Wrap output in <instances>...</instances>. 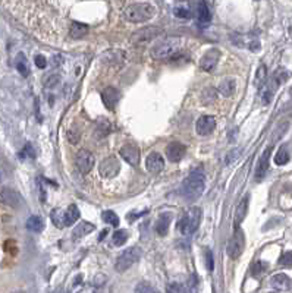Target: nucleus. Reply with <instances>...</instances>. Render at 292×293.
I'll list each match as a JSON object with an SVG mask.
<instances>
[{
  "instance_id": "nucleus-6",
  "label": "nucleus",
  "mask_w": 292,
  "mask_h": 293,
  "mask_svg": "<svg viewBox=\"0 0 292 293\" xmlns=\"http://www.w3.org/2000/svg\"><path fill=\"white\" fill-rule=\"evenodd\" d=\"M162 34V30L157 27H145L137 33L132 34L131 37V43L134 46H142V44H149L152 43L155 38H157Z\"/></svg>"
},
{
  "instance_id": "nucleus-31",
  "label": "nucleus",
  "mask_w": 292,
  "mask_h": 293,
  "mask_svg": "<svg viewBox=\"0 0 292 293\" xmlns=\"http://www.w3.org/2000/svg\"><path fill=\"white\" fill-rule=\"evenodd\" d=\"M50 217H52V222H53V225H54L56 228H59V229L65 228V226H63V212H62L60 208H54V210L52 211Z\"/></svg>"
},
{
  "instance_id": "nucleus-12",
  "label": "nucleus",
  "mask_w": 292,
  "mask_h": 293,
  "mask_svg": "<svg viewBox=\"0 0 292 293\" xmlns=\"http://www.w3.org/2000/svg\"><path fill=\"white\" fill-rule=\"evenodd\" d=\"M216 129V119L213 116H201L198 120H197V125H195V130L198 135L201 136H207L210 135L213 130Z\"/></svg>"
},
{
  "instance_id": "nucleus-40",
  "label": "nucleus",
  "mask_w": 292,
  "mask_h": 293,
  "mask_svg": "<svg viewBox=\"0 0 292 293\" xmlns=\"http://www.w3.org/2000/svg\"><path fill=\"white\" fill-rule=\"evenodd\" d=\"M206 265H207V270L208 271H213L214 270V261H213V255L210 251L206 252Z\"/></svg>"
},
{
  "instance_id": "nucleus-14",
  "label": "nucleus",
  "mask_w": 292,
  "mask_h": 293,
  "mask_svg": "<svg viewBox=\"0 0 292 293\" xmlns=\"http://www.w3.org/2000/svg\"><path fill=\"white\" fill-rule=\"evenodd\" d=\"M119 153H120L122 159H123L126 163H129L131 166H138V162H139V151H138V148H137L134 144H126V145H123Z\"/></svg>"
},
{
  "instance_id": "nucleus-1",
  "label": "nucleus",
  "mask_w": 292,
  "mask_h": 293,
  "mask_svg": "<svg viewBox=\"0 0 292 293\" xmlns=\"http://www.w3.org/2000/svg\"><path fill=\"white\" fill-rule=\"evenodd\" d=\"M155 14H156V8L152 2H134V3H129L123 11L125 19L132 24L150 21L155 16Z\"/></svg>"
},
{
  "instance_id": "nucleus-30",
  "label": "nucleus",
  "mask_w": 292,
  "mask_h": 293,
  "mask_svg": "<svg viewBox=\"0 0 292 293\" xmlns=\"http://www.w3.org/2000/svg\"><path fill=\"white\" fill-rule=\"evenodd\" d=\"M126 241H128V232L126 230H118V232L113 233L112 244L115 246H122Z\"/></svg>"
},
{
  "instance_id": "nucleus-16",
  "label": "nucleus",
  "mask_w": 292,
  "mask_h": 293,
  "mask_svg": "<svg viewBox=\"0 0 292 293\" xmlns=\"http://www.w3.org/2000/svg\"><path fill=\"white\" fill-rule=\"evenodd\" d=\"M166 156L172 163H178L185 156V146L181 142H172L166 148Z\"/></svg>"
},
{
  "instance_id": "nucleus-23",
  "label": "nucleus",
  "mask_w": 292,
  "mask_h": 293,
  "mask_svg": "<svg viewBox=\"0 0 292 293\" xmlns=\"http://www.w3.org/2000/svg\"><path fill=\"white\" fill-rule=\"evenodd\" d=\"M94 229H96L94 225H91V223H88V222H81V223H78V226L74 229V232H72V236H74V239H81V238L87 236L88 233H91Z\"/></svg>"
},
{
  "instance_id": "nucleus-19",
  "label": "nucleus",
  "mask_w": 292,
  "mask_h": 293,
  "mask_svg": "<svg viewBox=\"0 0 292 293\" xmlns=\"http://www.w3.org/2000/svg\"><path fill=\"white\" fill-rule=\"evenodd\" d=\"M211 19V14H210V9L207 6L206 2H198L197 3V21H198V25L200 27H206L208 25Z\"/></svg>"
},
{
  "instance_id": "nucleus-22",
  "label": "nucleus",
  "mask_w": 292,
  "mask_h": 293,
  "mask_svg": "<svg viewBox=\"0 0 292 293\" xmlns=\"http://www.w3.org/2000/svg\"><path fill=\"white\" fill-rule=\"evenodd\" d=\"M217 90H219V93H221L223 97H231L237 91V82L232 78H226V80H223L221 84H219Z\"/></svg>"
},
{
  "instance_id": "nucleus-4",
  "label": "nucleus",
  "mask_w": 292,
  "mask_h": 293,
  "mask_svg": "<svg viewBox=\"0 0 292 293\" xmlns=\"http://www.w3.org/2000/svg\"><path fill=\"white\" fill-rule=\"evenodd\" d=\"M184 44V38L181 37H168L165 40H162L160 43H157L153 49H152V57L155 59H168L171 56H175L179 49Z\"/></svg>"
},
{
  "instance_id": "nucleus-9",
  "label": "nucleus",
  "mask_w": 292,
  "mask_h": 293,
  "mask_svg": "<svg viewBox=\"0 0 292 293\" xmlns=\"http://www.w3.org/2000/svg\"><path fill=\"white\" fill-rule=\"evenodd\" d=\"M0 202H3L8 207L17 208L22 202L21 194H18L15 189L8 188V186H0Z\"/></svg>"
},
{
  "instance_id": "nucleus-39",
  "label": "nucleus",
  "mask_w": 292,
  "mask_h": 293,
  "mask_svg": "<svg viewBox=\"0 0 292 293\" xmlns=\"http://www.w3.org/2000/svg\"><path fill=\"white\" fill-rule=\"evenodd\" d=\"M264 270H266V264L261 262V261H258V262H256L254 267H253V276L257 277V276H260Z\"/></svg>"
},
{
  "instance_id": "nucleus-25",
  "label": "nucleus",
  "mask_w": 292,
  "mask_h": 293,
  "mask_svg": "<svg viewBox=\"0 0 292 293\" xmlns=\"http://www.w3.org/2000/svg\"><path fill=\"white\" fill-rule=\"evenodd\" d=\"M272 286L277 290H288L291 287V280L286 274H276L272 277Z\"/></svg>"
},
{
  "instance_id": "nucleus-32",
  "label": "nucleus",
  "mask_w": 292,
  "mask_h": 293,
  "mask_svg": "<svg viewBox=\"0 0 292 293\" xmlns=\"http://www.w3.org/2000/svg\"><path fill=\"white\" fill-rule=\"evenodd\" d=\"M166 292L168 293H189L188 286L181 284V283H169L166 286Z\"/></svg>"
},
{
  "instance_id": "nucleus-38",
  "label": "nucleus",
  "mask_w": 292,
  "mask_h": 293,
  "mask_svg": "<svg viewBox=\"0 0 292 293\" xmlns=\"http://www.w3.org/2000/svg\"><path fill=\"white\" fill-rule=\"evenodd\" d=\"M279 264L283 267H292V252H285L279 258Z\"/></svg>"
},
{
  "instance_id": "nucleus-15",
  "label": "nucleus",
  "mask_w": 292,
  "mask_h": 293,
  "mask_svg": "<svg viewBox=\"0 0 292 293\" xmlns=\"http://www.w3.org/2000/svg\"><path fill=\"white\" fill-rule=\"evenodd\" d=\"M145 167L150 173H160L165 169V160L159 153H152L145 160Z\"/></svg>"
},
{
  "instance_id": "nucleus-37",
  "label": "nucleus",
  "mask_w": 292,
  "mask_h": 293,
  "mask_svg": "<svg viewBox=\"0 0 292 293\" xmlns=\"http://www.w3.org/2000/svg\"><path fill=\"white\" fill-rule=\"evenodd\" d=\"M135 292H137V293H157V290L153 289V287H152L150 284H147V283L138 284L137 289H135Z\"/></svg>"
},
{
  "instance_id": "nucleus-24",
  "label": "nucleus",
  "mask_w": 292,
  "mask_h": 293,
  "mask_svg": "<svg viewBox=\"0 0 292 293\" xmlns=\"http://www.w3.org/2000/svg\"><path fill=\"white\" fill-rule=\"evenodd\" d=\"M88 25L86 24H81V22H72L70 25V30H69V34L72 38H83L88 34Z\"/></svg>"
},
{
  "instance_id": "nucleus-18",
  "label": "nucleus",
  "mask_w": 292,
  "mask_h": 293,
  "mask_svg": "<svg viewBox=\"0 0 292 293\" xmlns=\"http://www.w3.org/2000/svg\"><path fill=\"white\" fill-rule=\"evenodd\" d=\"M171 222H172V214L171 212H162L157 218L156 222V232L159 236H166L168 230H169V226H171Z\"/></svg>"
},
{
  "instance_id": "nucleus-20",
  "label": "nucleus",
  "mask_w": 292,
  "mask_h": 293,
  "mask_svg": "<svg viewBox=\"0 0 292 293\" xmlns=\"http://www.w3.org/2000/svg\"><path fill=\"white\" fill-rule=\"evenodd\" d=\"M248 202H250V196L245 195V196L240 201V204H238V207H237V211H235V228H237V229H240V225L242 223V220H244L245 215H247Z\"/></svg>"
},
{
  "instance_id": "nucleus-21",
  "label": "nucleus",
  "mask_w": 292,
  "mask_h": 293,
  "mask_svg": "<svg viewBox=\"0 0 292 293\" xmlns=\"http://www.w3.org/2000/svg\"><path fill=\"white\" fill-rule=\"evenodd\" d=\"M80 218V210L75 204H70L66 210V212H63V226L69 228L75 222H78Z\"/></svg>"
},
{
  "instance_id": "nucleus-28",
  "label": "nucleus",
  "mask_w": 292,
  "mask_h": 293,
  "mask_svg": "<svg viewBox=\"0 0 292 293\" xmlns=\"http://www.w3.org/2000/svg\"><path fill=\"white\" fill-rule=\"evenodd\" d=\"M102 218L104 220L106 223L112 225L113 228H118L119 226V217L116 215V212H113L112 210H106L102 212Z\"/></svg>"
},
{
  "instance_id": "nucleus-29",
  "label": "nucleus",
  "mask_w": 292,
  "mask_h": 293,
  "mask_svg": "<svg viewBox=\"0 0 292 293\" xmlns=\"http://www.w3.org/2000/svg\"><path fill=\"white\" fill-rule=\"evenodd\" d=\"M289 162V153L286 150V146H280V148L277 150L276 156H275V163L277 166H283Z\"/></svg>"
},
{
  "instance_id": "nucleus-34",
  "label": "nucleus",
  "mask_w": 292,
  "mask_h": 293,
  "mask_svg": "<svg viewBox=\"0 0 292 293\" xmlns=\"http://www.w3.org/2000/svg\"><path fill=\"white\" fill-rule=\"evenodd\" d=\"M173 14H175V16H178V18H181V19H189V18L192 16L191 11H189L188 8H185L184 5L175 6V9H173Z\"/></svg>"
},
{
  "instance_id": "nucleus-27",
  "label": "nucleus",
  "mask_w": 292,
  "mask_h": 293,
  "mask_svg": "<svg viewBox=\"0 0 292 293\" xmlns=\"http://www.w3.org/2000/svg\"><path fill=\"white\" fill-rule=\"evenodd\" d=\"M27 229L31 230V232H35V233L41 232V230L44 229L43 220H41L38 215H31V217L27 220Z\"/></svg>"
},
{
  "instance_id": "nucleus-41",
  "label": "nucleus",
  "mask_w": 292,
  "mask_h": 293,
  "mask_svg": "<svg viewBox=\"0 0 292 293\" xmlns=\"http://www.w3.org/2000/svg\"><path fill=\"white\" fill-rule=\"evenodd\" d=\"M34 62H35L37 67H40V69H44V67H46V65H47V60H46V57H44V56H41V54L35 56Z\"/></svg>"
},
{
  "instance_id": "nucleus-2",
  "label": "nucleus",
  "mask_w": 292,
  "mask_h": 293,
  "mask_svg": "<svg viewBox=\"0 0 292 293\" xmlns=\"http://www.w3.org/2000/svg\"><path fill=\"white\" fill-rule=\"evenodd\" d=\"M206 188V178L203 173L194 172L191 173L181 186V192L184 195V198L187 201H195L201 196V194L204 192Z\"/></svg>"
},
{
  "instance_id": "nucleus-36",
  "label": "nucleus",
  "mask_w": 292,
  "mask_h": 293,
  "mask_svg": "<svg viewBox=\"0 0 292 293\" xmlns=\"http://www.w3.org/2000/svg\"><path fill=\"white\" fill-rule=\"evenodd\" d=\"M19 157H21V159H34V157H35V153H34V150H33L31 144H27V145L24 146V150L19 153Z\"/></svg>"
},
{
  "instance_id": "nucleus-11",
  "label": "nucleus",
  "mask_w": 292,
  "mask_h": 293,
  "mask_svg": "<svg viewBox=\"0 0 292 293\" xmlns=\"http://www.w3.org/2000/svg\"><path fill=\"white\" fill-rule=\"evenodd\" d=\"M120 100V93L119 90L113 88V87H106L102 91V101L104 104V107L107 110H113L118 104V101Z\"/></svg>"
},
{
  "instance_id": "nucleus-43",
  "label": "nucleus",
  "mask_w": 292,
  "mask_h": 293,
  "mask_svg": "<svg viewBox=\"0 0 292 293\" xmlns=\"http://www.w3.org/2000/svg\"><path fill=\"white\" fill-rule=\"evenodd\" d=\"M59 293H63V292H62V290H60V292H59Z\"/></svg>"
},
{
  "instance_id": "nucleus-3",
  "label": "nucleus",
  "mask_w": 292,
  "mask_h": 293,
  "mask_svg": "<svg viewBox=\"0 0 292 293\" xmlns=\"http://www.w3.org/2000/svg\"><path fill=\"white\" fill-rule=\"evenodd\" d=\"M201 215H203V212H201L200 207H192L188 211H185L178 222L179 232L184 236H191L192 233H195L201 223Z\"/></svg>"
},
{
  "instance_id": "nucleus-35",
  "label": "nucleus",
  "mask_w": 292,
  "mask_h": 293,
  "mask_svg": "<svg viewBox=\"0 0 292 293\" xmlns=\"http://www.w3.org/2000/svg\"><path fill=\"white\" fill-rule=\"evenodd\" d=\"M59 81H60V77L57 75H54V73H52V75H49L47 78H46V81H44V87L46 88H54L57 84H59Z\"/></svg>"
},
{
  "instance_id": "nucleus-8",
  "label": "nucleus",
  "mask_w": 292,
  "mask_h": 293,
  "mask_svg": "<svg viewBox=\"0 0 292 293\" xmlns=\"http://www.w3.org/2000/svg\"><path fill=\"white\" fill-rule=\"evenodd\" d=\"M75 164H77V167H78V170L81 173H84V175L90 173L93 170L94 164H96V157H94L93 153H90L87 150H81L75 157Z\"/></svg>"
},
{
  "instance_id": "nucleus-42",
  "label": "nucleus",
  "mask_w": 292,
  "mask_h": 293,
  "mask_svg": "<svg viewBox=\"0 0 292 293\" xmlns=\"http://www.w3.org/2000/svg\"><path fill=\"white\" fill-rule=\"evenodd\" d=\"M106 233H107V230H103V232H102V235L99 236V241H103V239L106 238Z\"/></svg>"
},
{
  "instance_id": "nucleus-5",
  "label": "nucleus",
  "mask_w": 292,
  "mask_h": 293,
  "mask_svg": "<svg viewBox=\"0 0 292 293\" xmlns=\"http://www.w3.org/2000/svg\"><path fill=\"white\" fill-rule=\"evenodd\" d=\"M142 255V251L141 248L138 246H132V248H126L116 260V264H115V268L118 273H123L126 270H129Z\"/></svg>"
},
{
  "instance_id": "nucleus-33",
  "label": "nucleus",
  "mask_w": 292,
  "mask_h": 293,
  "mask_svg": "<svg viewBox=\"0 0 292 293\" xmlns=\"http://www.w3.org/2000/svg\"><path fill=\"white\" fill-rule=\"evenodd\" d=\"M266 78H267V67L264 65H261L256 73V85L257 87H261L264 82H266Z\"/></svg>"
},
{
  "instance_id": "nucleus-13",
  "label": "nucleus",
  "mask_w": 292,
  "mask_h": 293,
  "mask_svg": "<svg viewBox=\"0 0 292 293\" xmlns=\"http://www.w3.org/2000/svg\"><path fill=\"white\" fill-rule=\"evenodd\" d=\"M120 164L116 157H107L102 164H100V175L103 178H113L119 173Z\"/></svg>"
},
{
  "instance_id": "nucleus-10",
  "label": "nucleus",
  "mask_w": 292,
  "mask_h": 293,
  "mask_svg": "<svg viewBox=\"0 0 292 293\" xmlns=\"http://www.w3.org/2000/svg\"><path fill=\"white\" fill-rule=\"evenodd\" d=\"M219 56H221V51L217 49H210L204 53V56L201 57V62H200V67L204 70V72H211L217 62H219Z\"/></svg>"
},
{
  "instance_id": "nucleus-26",
  "label": "nucleus",
  "mask_w": 292,
  "mask_h": 293,
  "mask_svg": "<svg viewBox=\"0 0 292 293\" xmlns=\"http://www.w3.org/2000/svg\"><path fill=\"white\" fill-rule=\"evenodd\" d=\"M15 65H17V69H18V72L21 73L22 77L27 78V77L30 75V65H28V60H27V57H25L24 53H19V54L17 56Z\"/></svg>"
},
{
  "instance_id": "nucleus-7",
  "label": "nucleus",
  "mask_w": 292,
  "mask_h": 293,
  "mask_svg": "<svg viewBox=\"0 0 292 293\" xmlns=\"http://www.w3.org/2000/svg\"><path fill=\"white\" fill-rule=\"evenodd\" d=\"M244 246H245V236H244V232L241 229H235V233L232 235L229 244H228V255L234 260L240 258V255L242 254L244 251Z\"/></svg>"
},
{
  "instance_id": "nucleus-17",
  "label": "nucleus",
  "mask_w": 292,
  "mask_h": 293,
  "mask_svg": "<svg viewBox=\"0 0 292 293\" xmlns=\"http://www.w3.org/2000/svg\"><path fill=\"white\" fill-rule=\"evenodd\" d=\"M270 151H272V148H267V150L261 154V157H260V160H258V164H257V169H256V179H257V180H261V179L266 176L267 170H269Z\"/></svg>"
}]
</instances>
